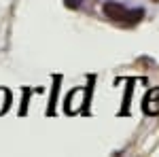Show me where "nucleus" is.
<instances>
[{"instance_id": "obj_2", "label": "nucleus", "mask_w": 159, "mask_h": 157, "mask_svg": "<svg viewBox=\"0 0 159 157\" xmlns=\"http://www.w3.org/2000/svg\"><path fill=\"white\" fill-rule=\"evenodd\" d=\"M9 104H11V94L7 89H0V115L9 109Z\"/></svg>"}, {"instance_id": "obj_3", "label": "nucleus", "mask_w": 159, "mask_h": 157, "mask_svg": "<svg viewBox=\"0 0 159 157\" xmlns=\"http://www.w3.org/2000/svg\"><path fill=\"white\" fill-rule=\"evenodd\" d=\"M81 2H83V0H64V4H66L68 9H79Z\"/></svg>"}, {"instance_id": "obj_4", "label": "nucleus", "mask_w": 159, "mask_h": 157, "mask_svg": "<svg viewBox=\"0 0 159 157\" xmlns=\"http://www.w3.org/2000/svg\"><path fill=\"white\" fill-rule=\"evenodd\" d=\"M153 2H159V0H153Z\"/></svg>"}, {"instance_id": "obj_1", "label": "nucleus", "mask_w": 159, "mask_h": 157, "mask_svg": "<svg viewBox=\"0 0 159 157\" xmlns=\"http://www.w3.org/2000/svg\"><path fill=\"white\" fill-rule=\"evenodd\" d=\"M104 15L108 17V19H112V21H127V15H129V11L123 7L121 2H115V0H108V2H104Z\"/></svg>"}]
</instances>
